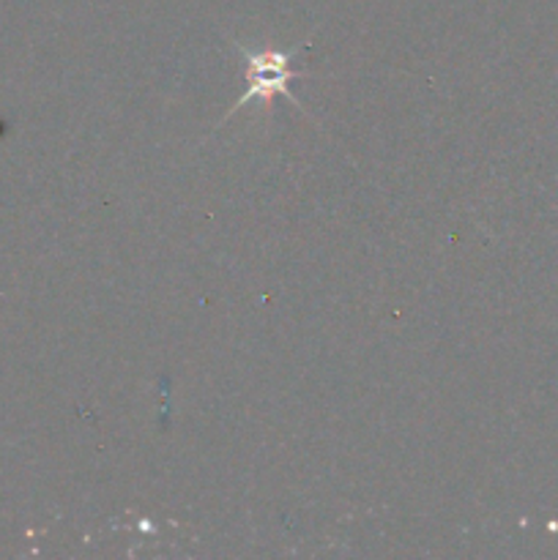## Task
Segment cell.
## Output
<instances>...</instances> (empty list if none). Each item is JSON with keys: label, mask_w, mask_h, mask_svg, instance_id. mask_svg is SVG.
I'll use <instances>...</instances> for the list:
<instances>
[{"label": "cell", "mask_w": 558, "mask_h": 560, "mask_svg": "<svg viewBox=\"0 0 558 560\" xmlns=\"http://www.w3.org/2000/svg\"><path fill=\"white\" fill-rule=\"evenodd\" d=\"M235 49H239L246 60V91L241 93L239 102H233V107L224 113L219 126L228 124L230 115H233L235 109L246 107V104L252 102H260L263 107L271 109L274 96H284L295 109L306 113V109L301 107L299 98L290 93V82L299 74V71L293 69V58L301 55V49H304L301 44L293 49H249L244 47V44L235 42Z\"/></svg>", "instance_id": "6da1fadb"}]
</instances>
